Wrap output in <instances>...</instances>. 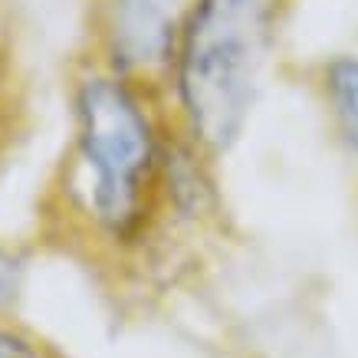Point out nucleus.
Segmentation results:
<instances>
[{"label": "nucleus", "mask_w": 358, "mask_h": 358, "mask_svg": "<svg viewBox=\"0 0 358 358\" xmlns=\"http://www.w3.org/2000/svg\"><path fill=\"white\" fill-rule=\"evenodd\" d=\"M162 102L99 63L73 83V141L56 197L89 247L138 253L168 217L162 158L171 109Z\"/></svg>", "instance_id": "1"}, {"label": "nucleus", "mask_w": 358, "mask_h": 358, "mask_svg": "<svg viewBox=\"0 0 358 358\" xmlns=\"http://www.w3.org/2000/svg\"><path fill=\"white\" fill-rule=\"evenodd\" d=\"M286 0H194L174 53L168 99L178 129L214 162L250 122Z\"/></svg>", "instance_id": "2"}, {"label": "nucleus", "mask_w": 358, "mask_h": 358, "mask_svg": "<svg viewBox=\"0 0 358 358\" xmlns=\"http://www.w3.org/2000/svg\"><path fill=\"white\" fill-rule=\"evenodd\" d=\"M23 286V260L13 253V247L0 243V315L7 313Z\"/></svg>", "instance_id": "5"}, {"label": "nucleus", "mask_w": 358, "mask_h": 358, "mask_svg": "<svg viewBox=\"0 0 358 358\" xmlns=\"http://www.w3.org/2000/svg\"><path fill=\"white\" fill-rule=\"evenodd\" d=\"M3 141H7V125H3V119H0V152H3Z\"/></svg>", "instance_id": "7"}, {"label": "nucleus", "mask_w": 358, "mask_h": 358, "mask_svg": "<svg viewBox=\"0 0 358 358\" xmlns=\"http://www.w3.org/2000/svg\"><path fill=\"white\" fill-rule=\"evenodd\" d=\"M315 83L338 141L358 155V56L338 53L326 59Z\"/></svg>", "instance_id": "4"}, {"label": "nucleus", "mask_w": 358, "mask_h": 358, "mask_svg": "<svg viewBox=\"0 0 358 358\" xmlns=\"http://www.w3.org/2000/svg\"><path fill=\"white\" fill-rule=\"evenodd\" d=\"M0 358H46V348L33 336L0 322Z\"/></svg>", "instance_id": "6"}, {"label": "nucleus", "mask_w": 358, "mask_h": 358, "mask_svg": "<svg viewBox=\"0 0 358 358\" xmlns=\"http://www.w3.org/2000/svg\"><path fill=\"white\" fill-rule=\"evenodd\" d=\"M191 7L194 0H99L92 63L164 99Z\"/></svg>", "instance_id": "3"}]
</instances>
